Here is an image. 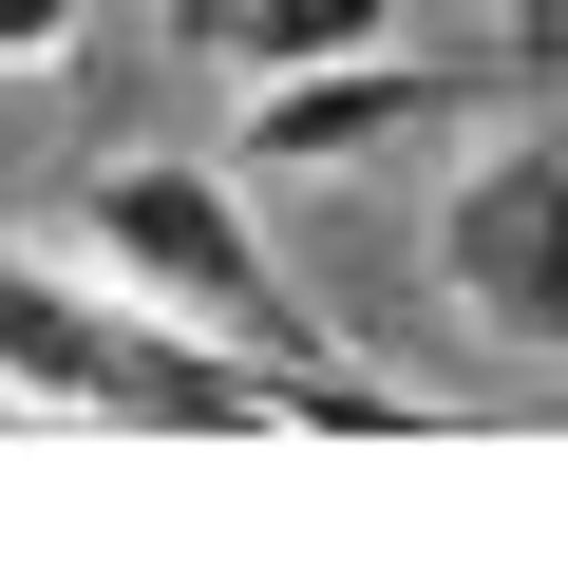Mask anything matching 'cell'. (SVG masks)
Wrapping results in <instances>:
<instances>
[{"label":"cell","instance_id":"cell-5","mask_svg":"<svg viewBox=\"0 0 568 568\" xmlns=\"http://www.w3.org/2000/svg\"><path fill=\"white\" fill-rule=\"evenodd\" d=\"M379 39H398V0H227L209 58L265 95V77H323V58H379Z\"/></svg>","mask_w":568,"mask_h":568},{"label":"cell","instance_id":"cell-1","mask_svg":"<svg viewBox=\"0 0 568 568\" xmlns=\"http://www.w3.org/2000/svg\"><path fill=\"white\" fill-rule=\"evenodd\" d=\"M0 398L133 417V436H227V417H265V436H436L417 379H379V361L284 379V361H246L209 323H152L133 284H95L77 246H0Z\"/></svg>","mask_w":568,"mask_h":568},{"label":"cell","instance_id":"cell-7","mask_svg":"<svg viewBox=\"0 0 568 568\" xmlns=\"http://www.w3.org/2000/svg\"><path fill=\"white\" fill-rule=\"evenodd\" d=\"M171 39H190V58H209V39H227V0H171Z\"/></svg>","mask_w":568,"mask_h":568},{"label":"cell","instance_id":"cell-6","mask_svg":"<svg viewBox=\"0 0 568 568\" xmlns=\"http://www.w3.org/2000/svg\"><path fill=\"white\" fill-rule=\"evenodd\" d=\"M77 39H95V0H0V77H58Z\"/></svg>","mask_w":568,"mask_h":568},{"label":"cell","instance_id":"cell-4","mask_svg":"<svg viewBox=\"0 0 568 568\" xmlns=\"http://www.w3.org/2000/svg\"><path fill=\"white\" fill-rule=\"evenodd\" d=\"M436 114H474V77L455 58H323V77H265L246 114H227V152H246V190H304V171H379V152H417Z\"/></svg>","mask_w":568,"mask_h":568},{"label":"cell","instance_id":"cell-2","mask_svg":"<svg viewBox=\"0 0 568 568\" xmlns=\"http://www.w3.org/2000/svg\"><path fill=\"white\" fill-rule=\"evenodd\" d=\"M39 246H77L95 284H133L152 323H209V342H246V361H284V379H342V361H361L304 284H284V246H265V209H246V152H114V171L58 190Z\"/></svg>","mask_w":568,"mask_h":568},{"label":"cell","instance_id":"cell-3","mask_svg":"<svg viewBox=\"0 0 568 568\" xmlns=\"http://www.w3.org/2000/svg\"><path fill=\"white\" fill-rule=\"evenodd\" d=\"M417 265L493 361H568V133H474L417 209Z\"/></svg>","mask_w":568,"mask_h":568}]
</instances>
